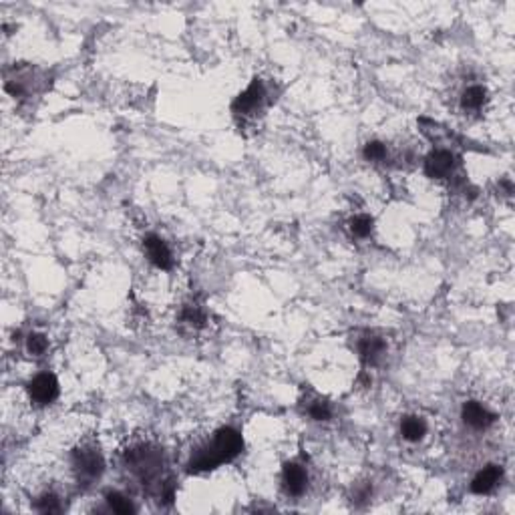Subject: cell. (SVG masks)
<instances>
[{
	"label": "cell",
	"mask_w": 515,
	"mask_h": 515,
	"mask_svg": "<svg viewBox=\"0 0 515 515\" xmlns=\"http://www.w3.org/2000/svg\"><path fill=\"white\" fill-rule=\"evenodd\" d=\"M73 467L77 471L78 481L91 483L99 479L105 469L101 451L95 445H81L73 451Z\"/></svg>",
	"instance_id": "obj_1"
},
{
	"label": "cell",
	"mask_w": 515,
	"mask_h": 515,
	"mask_svg": "<svg viewBox=\"0 0 515 515\" xmlns=\"http://www.w3.org/2000/svg\"><path fill=\"white\" fill-rule=\"evenodd\" d=\"M127 465L143 479V481H151L155 479L161 471V459H159V453L151 451L149 447H139L133 449L127 453Z\"/></svg>",
	"instance_id": "obj_2"
},
{
	"label": "cell",
	"mask_w": 515,
	"mask_h": 515,
	"mask_svg": "<svg viewBox=\"0 0 515 515\" xmlns=\"http://www.w3.org/2000/svg\"><path fill=\"white\" fill-rule=\"evenodd\" d=\"M212 449L213 453L218 455L220 463H225V461L235 459V457L242 453L244 441H242V435H240L238 431L230 429V427H225V429H220V431L215 433Z\"/></svg>",
	"instance_id": "obj_3"
},
{
	"label": "cell",
	"mask_w": 515,
	"mask_h": 515,
	"mask_svg": "<svg viewBox=\"0 0 515 515\" xmlns=\"http://www.w3.org/2000/svg\"><path fill=\"white\" fill-rule=\"evenodd\" d=\"M264 99H266V89H264L262 81L256 78L242 95H238V99L234 101V113L235 115H244V117L254 115L264 105Z\"/></svg>",
	"instance_id": "obj_4"
},
{
	"label": "cell",
	"mask_w": 515,
	"mask_h": 515,
	"mask_svg": "<svg viewBox=\"0 0 515 515\" xmlns=\"http://www.w3.org/2000/svg\"><path fill=\"white\" fill-rule=\"evenodd\" d=\"M29 394H31V399H33L34 403H53L56 397H58V381L55 379V374L43 372V374L34 377L31 384H29Z\"/></svg>",
	"instance_id": "obj_5"
},
{
	"label": "cell",
	"mask_w": 515,
	"mask_h": 515,
	"mask_svg": "<svg viewBox=\"0 0 515 515\" xmlns=\"http://www.w3.org/2000/svg\"><path fill=\"white\" fill-rule=\"evenodd\" d=\"M455 155L447 149H437L425 159V173L433 180H445L455 169Z\"/></svg>",
	"instance_id": "obj_6"
},
{
	"label": "cell",
	"mask_w": 515,
	"mask_h": 515,
	"mask_svg": "<svg viewBox=\"0 0 515 515\" xmlns=\"http://www.w3.org/2000/svg\"><path fill=\"white\" fill-rule=\"evenodd\" d=\"M357 348H359L360 360L367 367H377L387 355V342L382 340L381 336L374 335H364L362 338H359Z\"/></svg>",
	"instance_id": "obj_7"
},
{
	"label": "cell",
	"mask_w": 515,
	"mask_h": 515,
	"mask_svg": "<svg viewBox=\"0 0 515 515\" xmlns=\"http://www.w3.org/2000/svg\"><path fill=\"white\" fill-rule=\"evenodd\" d=\"M306 485H308V473L304 469L300 463H288L284 465L282 471V487L288 495H302L306 491Z\"/></svg>",
	"instance_id": "obj_8"
},
{
	"label": "cell",
	"mask_w": 515,
	"mask_h": 515,
	"mask_svg": "<svg viewBox=\"0 0 515 515\" xmlns=\"http://www.w3.org/2000/svg\"><path fill=\"white\" fill-rule=\"evenodd\" d=\"M461 417H463L465 425H469L471 429H487L495 423V414L477 401H469V403L463 404Z\"/></svg>",
	"instance_id": "obj_9"
},
{
	"label": "cell",
	"mask_w": 515,
	"mask_h": 515,
	"mask_svg": "<svg viewBox=\"0 0 515 515\" xmlns=\"http://www.w3.org/2000/svg\"><path fill=\"white\" fill-rule=\"evenodd\" d=\"M146 252L149 256V262L159 270H169L173 266V256L169 252L168 244L161 238H157V235L146 238Z\"/></svg>",
	"instance_id": "obj_10"
},
{
	"label": "cell",
	"mask_w": 515,
	"mask_h": 515,
	"mask_svg": "<svg viewBox=\"0 0 515 515\" xmlns=\"http://www.w3.org/2000/svg\"><path fill=\"white\" fill-rule=\"evenodd\" d=\"M499 481H501V467L489 465V467H485V469H481L475 475V479L471 481V491L477 493V495L489 493L495 489V485Z\"/></svg>",
	"instance_id": "obj_11"
},
{
	"label": "cell",
	"mask_w": 515,
	"mask_h": 515,
	"mask_svg": "<svg viewBox=\"0 0 515 515\" xmlns=\"http://www.w3.org/2000/svg\"><path fill=\"white\" fill-rule=\"evenodd\" d=\"M425 433L427 425L423 419H419V417H404L403 421H401V435L407 441H419V439H423Z\"/></svg>",
	"instance_id": "obj_12"
},
{
	"label": "cell",
	"mask_w": 515,
	"mask_h": 515,
	"mask_svg": "<svg viewBox=\"0 0 515 515\" xmlns=\"http://www.w3.org/2000/svg\"><path fill=\"white\" fill-rule=\"evenodd\" d=\"M487 99V91L483 89L481 85H473L469 89L463 93V97H461V105H463V109H467V111H479L483 107V103Z\"/></svg>",
	"instance_id": "obj_13"
},
{
	"label": "cell",
	"mask_w": 515,
	"mask_h": 515,
	"mask_svg": "<svg viewBox=\"0 0 515 515\" xmlns=\"http://www.w3.org/2000/svg\"><path fill=\"white\" fill-rule=\"evenodd\" d=\"M180 322L183 326L191 328V330L202 328V326L205 325V314H203L202 306H198V304H188V306H183Z\"/></svg>",
	"instance_id": "obj_14"
},
{
	"label": "cell",
	"mask_w": 515,
	"mask_h": 515,
	"mask_svg": "<svg viewBox=\"0 0 515 515\" xmlns=\"http://www.w3.org/2000/svg\"><path fill=\"white\" fill-rule=\"evenodd\" d=\"M107 505H109V509L111 511H115V514H121V515H129V514H133L135 511V507L133 504L125 497L123 493H119V491H109L107 493Z\"/></svg>",
	"instance_id": "obj_15"
},
{
	"label": "cell",
	"mask_w": 515,
	"mask_h": 515,
	"mask_svg": "<svg viewBox=\"0 0 515 515\" xmlns=\"http://www.w3.org/2000/svg\"><path fill=\"white\" fill-rule=\"evenodd\" d=\"M308 414H310V419L322 423V421H328L332 417V409H330V403L325 399H314L308 404Z\"/></svg>",
	"instance_id": "obj_16"
},
{
	"label": "cell",
	"mask_w": 515,
	"mask_h": 515,
	"mask_svg": "<svg viewBox=\"0 0 515 515\" xmlns=\"http://www.w3.org/2000/svg\"><path fill=\"white\" fill-rule=\"evenodd\" d=\"M350 234L355 238H367L372 232V218L370 215H357L355 220H350Z\"/></svg>",
	"instance_id": "obj_17"
},
{
	"label": "cell",
	"mask_w": 515,
	"mask_h": 515,
	"mask_svg": "<svg viewBox=\"0 0 515 515\" xmlns=\"http://www.w3.org/2000/svg\"><path fill=\"white\" fill-rule=\"evenodd\" d=\"M36 509H39L41 514H58V511H61V501H58L56 495L46 493V495H43V497L36 501Z\"/></svg>",
	"instance_id": "obj_18"
},
{
	"label": "cell",
	"mask_w": 515,
	"mask_h": 515,
	"mask_svg": "<svg viewBox=\"0 0 515 515\" xmlns=\"http://www.w3.org/2000/svg\"><path fill=\"white\" fill-rule=\"evenodd\" d=\"M364 157H367V161L379 163L387 157V147L382 146L381 141H370L364 146Z\"/></svg>",
	"instance_id": "obj_19"
},
{
	"label": "cell",
	"mask_w": 515,
	"mask_h": 515,
	"mask_svg": "<svg viewBox=\"0 0 515 515\" xmlns=\"http://www.w3.org/2000/svg\"><path fill=\"white\" fill-rule=\"evenodd\" d=\"M29 352L33 355V357H43L46 352V348H49V340H46L43 335H31L29 336Z\"/></svg>",
	"instance_id": "obj_20"
},
{
	"label": "cell",
	"mask_w": 515,
	"mask_h": 515,
	"mask_svg": "<svg viewBox=\"0 0 515 515\" xmlns=\"http://www.w3.org/2000/svg\"><path fill=\"white\" fill-rule=\"evenodd\" d=\"M370 495H372V487H370L369 483H364V485H359V487L355 489V495H352L355 499H352V501L357 505L367 504L370 499Z\"/></svg>",
	"instance_id": "obj_21"
}]
</instances>
